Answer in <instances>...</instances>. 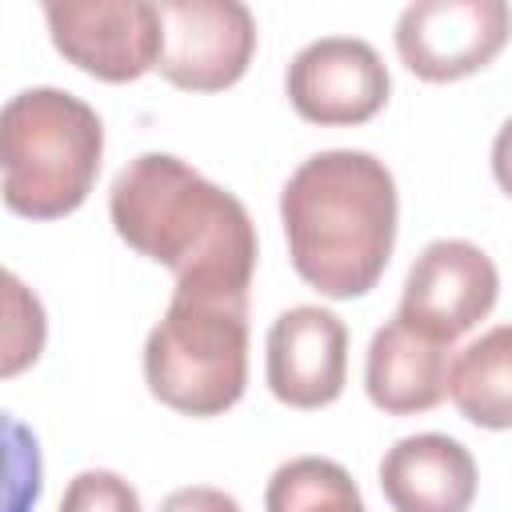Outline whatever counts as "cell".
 Returning a JSON list of instances; mask_svg holds the SVG:
<instances>
[{
	"label": "cell",
	"instance_id": "8",
	"mask_svg": "<svg viewBox=\"0 0 512 512\" xmlns=\"http://www.w3.org/2000/svg\"><path fill=\"white\" fill-rule=\"evenodd\" d=\"M500 300V272L492 256L460 236H440L420 248L404 276L396 316L420 332L456 344Z\"/></svg>",
	"mask_w": 512,
	"mask_h": 512
},
{
	"label": "cell",
	"instance_id": "10",
	"mask_svg": "<svg viewBox=\"0 0 512 512\" xmlns=\"http://www.w3.org/2000/svg\"><path fill=\"white\" fill-rule=\"evenodd\" d=\"M264 380L288 408L316 412L336 404L348 384L344 320L320 304L284 308L264 336Z\"/></svg>",
	"mask_w": 512,
	"mask_h": 512
},
{
	"label": "cell",
	"instance_id": "2",
	"mask_svg": "<svg viewBox=\"0 0 512 512\" xmlns=\"http://www.w3.org/2000/svg\"><path fill=\"white\" fill-rule=\"evenodd\" d=\"M116 236L176 284L212 280L252 288L260 240L248 208L172 152L132 156L108 188Z\"/></svg>",
	"mask_w": 512,
	"mask_h": 512
},
{
	"label": "cell",
	"instance_id": "12",
	"mask_svg": "<svg viewBox=\"0 0 512 512\" xmlns=\"http://www.w3.org/2000/svg\"><path fill=\"white\" fill-rule=\"evenodd\" d=\"M476 484L472 452L448 432L400 436L380 456V492L392 512H468Z\"/></svg>",
	"mask_w": 512,
	"mask_h": 512
},
{
	"label": "cell",
	"instance_id": "18",
	"mask_svg": "<svg viewBox=\"0 0 512 512\" xmlns=\"http://www.w3.org/2000/svg\"><path fill=\"white\" fill-rule=\"evenodd\" d=\"M492 176H496L500 192L512 196V116L496 128V140H492Z\"/></svg>",
	"mask_w": 512,
	"mask_h": 512
},
{
	"label": "cell",
	"instance_id": "11",
	"mask_svg": "<svg viewBox=\"0 0 512 512\" xmlns=\"http://www.w3.org/2000/svg\"><path fill=\"white\" fill-rule=\"evenodd\" d=\"M452 344L392 316L364 352V392L384 416H416L448 396Z\"/></svg>",
	"mask_w": 512,
	"mask_h": 512
},
{
	"label": "cell",
	"instance_id": "4",
	"mask_svg": "<svg viewBox=\"0 0 512 512\" xmlns=\"http://www.w3.org/2000/svg\"><path fill=\"white\" fill-rule=\"evenodd\" d=\"M4 204L24 220L76 212L104 160V120L64 88H24L0 116Z\"/></svg>",
	"mask_w": 512,
	"mask_h": 512
},
{
	"label": "cell",
	"instance_id": "13",
	"mask_svg": "<svg viewBox=\"0 0 512 512\" xmlns=\"http://www.w3.org/2000/svg\"><path fill=\"white\" fill-rule=\"evenodd\" d=\"M448 396L468 424L488 432L512 428V324L480 332L452 356Z\"/></svg>",
	"mask_w": 512,
	"mask_h": 512
},
{
	"label": "cell",
	"instance_id": "6",
	"mask_svg": "<svg viewBox=\"0 0 512 512\" xmlns=\"http://www.w3.org/2000/svg\"><path fill=\"white\" fill-rule=\"evenodd\" d=\"M392 40L412 76L452 84L504 52L512 40V8L504 0H416L400 12Z\"/></svg>",
	"mask_w": 512,
	"mask_h": 512
},
{
	"label": "cell",
	"instance_id": "17",
	"mask_svg": "<svg viewBox=\"0 0 512 512\" xmlns=\"http://www.w3.org/2000/svg\"><path fill=\"white\" fill-rule=\"evenodd\" d=\"M156 512H244L236 504V496H228L224 488H212V484H188V488H176L160 500Z\"/></svg>",
	"mask_w": 512,
	"mask_h": 512
},
{
	"label": "cell",
	"instance_id": "9",
	"mask_svg": "<svg viewBox=\"0 0 512 512\" xmlns=\"http://www.w3.org/2000/svg\"><path fill=\"white\" fill-rule=\"evenodd\" d=\"M284 92L300 120L320 128H352L388 104L392 76L368 40L320 36L288 60Z\"/></svg>",
	"mask_w": 512,
	"mask_h": 512
},
{
	"label": "cell",
	"instance_id": "5",
	"mask_svg": "<svg viewBox=\"0 0 512 512\" xmlns=\"http://www.w3.org/2000/svg\"><path fill=\"white\" fill-rule=\"evenodd\" d=\"M52 48L104 84H132L160 60L164 20L148 0H48Z\"/></svg>",
	"mask_w": 512,
	"mask_h": 512
},
{
	"label": "cell",
	"instance_id": "15",
	"mask_svg": "<svg viewBox=\"0 0 512 512\" xmlns=\"http://www.w3.org/2000/svg\"><path fill=\"white\" fill-rule=\"evenodd\" d=\"M4 288H8V332H4V376L24 372L28 364L40 360L44 348V308L40 300L20 284L16 272H4Z\"/></svg>",
	"mask_w": 512,
	"mask_h": 512
},
{
	"label": "cell",
	"instance_id": "1",
	"mask_svg": "<svg viewBox=\"0 0 512 512\" xmlns=\"http://www.w3.org/2000/svg\"><path fill=\"white\" fill-rule=\"evenodd\" d=\"M400 196L384 160L360 148H324L280 188V224L296 276L328 300L380 284L396 248Z\"/></svg>",
	"mask_w": 512,
	"mask_h": 512
},
{
	"label": "cell",
	"instance_id": "3",
	"mask_svg": "<svg viewBox=\"0 0 512 512\" xmlns=\"http://www.w3.org/2000/svg\"><path fill=\"white\" fill-rule=\"evenodd\" d=\"M144 384L180 416H224L248 388V288L184 280L144 340Z\"/></svg>",
	"mask_w": 512,
	"mask_h": 512
},
{
	"label": "cell",
	"instance_id": "16",
	"mask_svg": "<svg viewBox=\"0 0 512 512\" xmlns=\"http://www.w3.org/2000/svg\"><path fill=\"white\" fill-rule=\"evenodd\" d=\"M56 512H140V496L120 472L84 468L68 480Z\"/></svg>",
	"mask_w": 512,
	"mask_h": 512
},
{
	"label": "cell",
	"instance_id": "7",
	"mask_svg": "<svg viewBox=\"0 0 512 512\" xmlns=\"http://www.w3.org/2000/svg\"><path fill=\"white\" fill-rule=\"evenodd\" d=\"M156 72L184 92L232 88L256 56V16L240 0H164Z\"/></svg>",
	"mask_w": 512,
	"mask_h": 512
},
{
	"label": "cell",
	"instance_id": "14",
	"mask_svg": "<svg viewBox=\"0 0 512 512\" xmlns=\"http://www.w3.org/2000/svg\"><path fill=\"white\" fill-rule=\"evenodd\" d=\"M264 512H368V508L344 464L328 456H292L268 476Z\"/></svg>",
	"mask_w": 512,
	"mask_h": 512
}]
</instances>
